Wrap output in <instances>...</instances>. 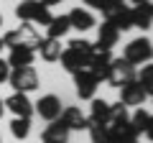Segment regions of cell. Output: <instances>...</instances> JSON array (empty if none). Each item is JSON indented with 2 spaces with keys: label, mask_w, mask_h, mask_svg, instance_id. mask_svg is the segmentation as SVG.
I'll return each mask as SVG.
<instances>
[{
  "label": "cell",
  "mask_w": 153,
  "mask_h": 143,
  "mask_svg": "<svg viewBox=\"0 0 153 143\" xmlns=\"http://www.w3.org/2000/svg\"><path fill=\"white\" fill-rule=\"evenodd\" d=\"M92 51H94V44H92V41H87V39H71L69 46L61 49L59 61H61V66H64L69 74H76V72L87 69L89 54H92Z\"/></svg>",
  "instance_id": "1"
},
{
  "label": "cell",
  "mask_w": 153,
  "mask_h": 143,
  "mask_svg": "<svg viewBox=\"0 0 153 143\" xmlns=\"http://www.w3.org/2000/svg\"><path fill=\"white\" fill-rule=\"evenodd\" d=\"M38 41H41V36L33 31L31 23H21V28H16V31H8L5 36H3V46H8V49L26 46V49H33V51H36Z\"/></svg>",
  "instance_id": "2"
},
{
  "label": "cell",
  "mask_w": 153,
  "mask_h": 143,
  "mask_svg": "<svg viewBox=\"0 0 153 143\" xmlns=\"http://www.w3.org/2000/svg\"><path fill=\"white\" fill-rule=\"evenodd\" d=\"M16 16L21 18L23 23H41V26H49V21L54 18L51 10L44 8L38 0H23V3H18L16 5Z\"/></svg>",
  "instance_id": "3"
},
{
  "label": "cell",
  "mask_w": 153,
  "mask_h": 143,
  "mask_svg": "<svg viewBox=\"0 0 153 143\" xmlns=\"http://www.w3.org/2000/svg\"><path fill=\"white\" fill-rule=\"evenodd\" d=\"M153 56V46H151V39H146V36H140V39H133L130 44H125V49H123V59L128 61V64H148Z\"/></svg>",
  "instance_id": "4"
},
{
  "label": "cell",
  "mask_w": 153,
  "mask_h": 143,
  "mask_svg": "<svg viewBox=\"0 0 153 143\" xmlns=\"http://www.w3.org/2000/svg\"><path fill=\"white\" fill-rule=\"evenodd\" d=\"M8 84L13 87V92H33L38 87V74L33 66H18V69H10V77H8Z\"/></svg>",
  "instance_id": "5"
},
{
  "label": "cell",
  "mask_w": 153,
  "mask_h": 143,
  "mask_svg": "<svg viewBox=\"0 0 153 143\" xmlns=\"http://www.w3.org/2000/svg\"><path fill=\"white\" fill-rule=\"evenodd\" d=\"M133 79H135V66H133V64H128L123 56H120V59H112V61H110L107 79H105L107 84H112V87H123V84L133 82Z\"/></svg>",
  "instance_id": "6"
},
{
  "label": "cell",
  "mask_w": 153,
  "mask_h": 143,
  "mask_svg": "<svg viewBox=\"0 0 153 143\" xmlns=\"http://www.w3.org/2000/svg\"><path fill=\"white\" fill-rule=\"evenodd\" d=\"M61 100L56 97V95H44V97L36 102V107H33V112H38V115L44 118V120H49V123H54V120H59V115H61Z\"/></svg>",
  "instance_id": "7"
},
{
  "label": "cell",
  "mask_w": 153,
  "mask_h": 143,
  "mask_svg": "<svg viewBox=\"0 0 153 143\" xmlns=\"http://www.w3.org/2000/svg\"><path fill=\"white\" fill-rule=\"evenodd\" d=\"M110 61H112V54H110V51H97V49H94L92 54H89V64H87V69L94 74V79H97L100 84L107 79Z\"/></svg>",
  "instance_id": "8"
},
{
  "label": "cell",
  "mask_w": 153,
  "mask_h": 143,
  "mask_svg": "<svg viewBox=\"0 0 153 143\" xmlns=\"http://www.w3.org/2000/svg\"><path fill=\"white\" fill-rule=\"evenodd\" d=\"M3 105H5L16 118H26V120H31V115H33V102L28 100V95H23V92H13L8 100H3Z\"/></svg>",
  "instance_id": "9"
},
{
  "label": "cell",
  "mask_w": 153,
  "mask_h": 143,
  "mask_svg": "<svg viewBox=\"0 0 153 143\" xmlns=\"http://www.w3.org/2000/svg\"><path fill=\"white\" fill-rule=\"evenodd\" d=\"M71 77H74V84H76V95L82 100H92L94 97L100 82L94 79V74L89 69H82V72H76V74H71Z\"/></svg>",
  "instance_id": "10"
},
{
  "label": "cell",
  "mask_w": 153,
  "mask_h": 143,
  "mask_svg": "<svg viewBox=\"0 0 153 143\" xmlns=\"http://www.w3.org/2000/svg\"><path fill=\"white\" fill-rule=\"evenodd\" d=\"M146 100H148V92L135 82V79L120 87V105H125V107H138V105H143Z\"/></svg>",
  "instance_id": "11"
},
{
  "label": "cell",
  "mask_w": 153,
  "mask_h": 143,
  "mask_svg": "<svg viewBox=\"0 0 153 143\" xmlns=\"http://www.w3.org/2000/svg\"><path fill=\"white\" fill-rule=\"evenodd\" d=\"M69 136H71L69 128H66L61 120H54V123H49V125L44 128L41 141L44 143H69Z\"/></svg>",
  "instance_id": "12"
},
{
  "label": "cell",
  "mask_w": 153,
  "mask_h": 143,
  "mask_svg": "<svg viewBox=\"0 0 153 143\" xmlns=\"http://www.w3.org/2000/svg\"><path fill=\"white\" fill-rule=\"evenodd\" d=\"M59 120L64 123L69 130H87V115H84L79 107H64L61 110V115H59Z\"/></svg>",
  "instance_id": "13"
},
{
  "label": "cell",
  "mask_w": 153,
  "mask_h": 143,
  "mask_svg": "<svg viewBox=\"0 0 153 143\" xmlns=\"http://www.w3.org/2000/svg\"><path fill=\"white\" fill-rule=\"evenodd\" d=\"M105 23H110V26H115L117 31H130L133 28V21H130V8L128 5H120V8H115V10L105 13Z\"/></svg>",
  "instance_id": "14"
},
{
  "label": "cell",
  "mask_w": 153,
  "mask_h": 143,
  "mask_svg": "<svg viewBox=\"0 0 153 143\" xmlns=\"http://www.w3.org/2000/svg\"><path fill=\"white\" fill-rule=\"evenodd\" d=\"M120 41V31L115 26H110V23H102L100 26V33H97V44H94V49L97 51H112V46Z\"/></svg>",
  "instance_id": "15"
},
{
  "label": "cell",
  "mask_w": 153,
  "mask_h": 143,
  "mask_svg": "<svg viewBox=\"0 0 153 143\" xmlns=\"http://www.w3.org/2000/svg\"><path fill=\"white\" fill-rule=\"evenodd\" d=\"M130 21L135 28H140V31H148L153 23V8L151 3H140V5H133L130 8Z\"/></svg>",
  "instance_id": "16"
},
{
  "label": "cell",
  "mask_w": 153,
  "mask_h": 143,
  "mask_svg": "<svg viewBox=\"0 0 153 143\" xmlns=\"http://www.w3.org/2000/svg\"><path fill=\"white\" fill-rule=\"evenodd\" d=\"M33 59H36V51L33 49H26V46H16V49H10V54H8V66L10 69H18V66H31Z\"/></svg>",
  "instance_id": "17"
},
{
  "label": "cell",
  "mask_w": 153,
  "mask_h": 143,
  "mask_svg": "<svg viewBox=\"0 0 153 143\" xmlns=\"http://www.w3.org/2000/svg\"><path fill=\"white\" fill-rule=\"evenodd\" d=\"M66 18H69V26L76 28V31H89L94 26V16L87 8H74V10L66 13Z\"/></svg>",
  "instance_id": "18"
},
{
  "label": "cell",
  "mask_w": 153,
  "mask_h": 143,
  "mask_svg": "<svg viewBox=\"0 0 153 143\" xmlns=\"http://www.w3.org/2000/svg\"><path fill=\"white\" fill-rule=\"evenodd\" d=\"M151 123H153L151 112L143 110V107H138V110L130 115V128L135 130V136H138V138H140V136H148V133H151Z\"/></svg>",
  "instance_id": "19"
},
{
  "label": "cell",
  "mask_w": 153,
  "mask_h": 143,
  "mask_svg": "<svg viewBox=\"0 0 153 143\" xmlns=\"http://www.w3.org/2000/svg\"><path fill=\"white\" fill-rule=\"evenodd\" d=\"M107 133H110V143H138V136L130 128V123H125V125H107Z\"/></svg>",
  "instance_id": "20"
},
{
  "label": "cell",
  "mask_w": 153,
  "mask_h": 143,
  "mask_svg": "<svg viewBox=\"0 0 153 143\" xmlns=\"http://www.w3.org/2000/svg\"><path fill=\"white\" fill-rule=\"evenodd\" d=\"M87 123H100V125H107L110 123V102L107 100L92 97V112H89Z\"/></svg>",
  "instance_id": "21"
},
{
  "label": "cell",
  "mask_w": 153,
  "mask_h": 143,
  "mask_svg": "<svg viewBox=\"0 0 153 143\" xmlns=\"http://www.w3.org/2000/svg\"><path fill=\"white\" fill-rule=\"evenodd\" d=\"M69 18L66 16H54L49 21V26H46V39H56V41H61V36H66L69 33Z\"/></svg>",
  "instance_id": "22"
},
{
  "label": "cell",
  "mask_w": 153,
  "mask_h": 143,
  "mask_svg": "<svg viewBox=\"0 0 153 143\" xmlns=\"http://www.w3.org/2000/svg\"><path fill=\"white\" fill-rule=\"evenodd\" d=\"M36 51L41 54L44 61H59V54H61V44L56 39H41L36 46Z\"/></svg>",
  "instance_id": "23"
},
{
  "label": "cell",
  "mask_w": 153,
  "mask_h": 143,
  "mask_svg": "<svg viewBox=\"0 0 153 143\" xmlns=\"http://www.w3.org/2000/svg\"><path fill=\"white\" fill-rule=\"evenodd\" d=\"M10 133L18 138V141H26L28 133H31V120H26V118H13V123H10Z\"/></svg>",
  "instance_id": "24"
},
{
  "label": "cell",
  "mask_w": 153,
  "mask_h": 143,
  "mask_svg": "<svg viewBox=\"0 0 153 143\" xmlns=\"http://www.w3.org/2000/svg\"><path fill=\"white\" fill-rule=\"evenodd\" d=\"M135 82L140 84V87L148 92V97H151V92H153V66L151 64H146L140 69V74H135Z\"/></svg>",
  "instance_id": "25"
},
{
  "label": "cell",
  "mask_w": 153,
  "mask_h": 143,
  "mask_svg": "<svg viewBox=\"0 0 153 143\" xmlns=\"http://www.w3.org/2000/svg\"><path fill=\"white\" fill-rule=\"evenodd\" d=\"M87 130H89V138H92V143H110L107 125H100V123H89Z\"/></svg>",
  "instance_id": "26"
},
{
  "label": "cell",
  "mask_w": 153,
  "mask_h": 143,
  "mask_svg": "<svg viewBox=\"0 0 153 143\" xmlns=\"http://www.w3.org/2000/svg\"><path fill=\"white\" fill-rule=\"evenodd\" d=\"M82 3H84V5H87V8H92V10H107V0H82Z\"/></svg>",
  "instance_id": "27"
},
{
  "label": "cell",
  "mask_w": 153,
  "mask_h": 143,
  "mask_svg": "<svg viewBox=\"0 0 153 143\" xmlns=\"http://www.w3.org/2000/svg\"><path fill=\"white\" fill-rule=\"evenodd\" d=\"M8 77H10V66L5 59H0V82H8Z\"/></svg>",
  "instance_id": "28"
},
{
  "label": "cell",
  "mask_w": 153,
  "mask_h": 143,
  "mask_svg": "<svg viewBox=\"0 0 153 143\" xmlns=\"http://www.w3.org/2000/svg\"><path fill=\"white\" fill-rule=\"evenodd\" d=\"M120 5H125V0H107V10H105V13L115 10V8H120Z\"/></svg>",
  "instance_id": "29"
},
{
  "label": "cell",
  "mask_w": 153,
  "mask_h": 143,
  "mask_svg": "<svg viewBox=\"0 0 153 143\" xmlns=\"http://www.w3.org/2000/svg\"><path fill=\"white\" fill-rule=\"evenodd\" d=\"M44 8H51V5H59V3H64V0H38Z\"/></svg>",
  "instance_id": "30"
},
{
  "label": "cell",
  "mask_w": 153,
  "mask_h": 143,
  "mask_svg": "<svg viewBox=\"0 0 153 143\" xmlns=\"http://www.w3.org/2000/svg\"><path fill=\"white\" fill-rule=\"evenodd\" d=\"M3 112H5V105H3V100H0V118H3Z\"/></svg>",
  "instance_id": "31"
},
{
  "label": "cell",
  "mask_w": 153,
  "mask_h": 143,
  "mask_svg": "<svg viewBox=\"0 0 153 143\" xmlns=\"http://www.w3.org/2000/svg\"><path fill=\"white\" fill-rule=\"evenodd\" d=\"M130 3H135V5H140V3H151V0H130Z\"/></svg>",
  "instance_id": "32"
},
{
  "label": "cell",
  "mask_w": 153,
  "mask_h": 143,
  "mask_svg": "<svg viewBox=\"0 0 153 143\" xmlns=\"http://www.w3.org/2000/svg\"><path fill=\"white\" fill-rule=\"evenodd\" d=\"M3 49H5V46H3V39H0V51H3Z\"/></svg>",
  "instance_id": "33"
},
{
  "label": "cell",
  "mask_w": 153,
  "mask_h": 143,
  "mask_svg": "<svg viewBox=\"0 0 153 143\" xmlns=\"http://www.w3.org/2000/svg\"><path fill=\"white\" fill-rule=\"evenodd\" d=\"M0 23H3V16H0Z\"/></svg>",
  "instance_id": "34"
},
{
  "label": "cell",
  "mask_w": 153,
  "mask_h": 143,
  "mask_svg": "<svg viewBox=\"0 0 153 143\" xmlns=\"http://www.w3.org/2000/svg\"><path fill=\"white\" fill-rule=\"evenodd\" d=\"M0 143H3V141H0Z\"/></svg>",
  "instance_id": "35"
}]
</instances>
